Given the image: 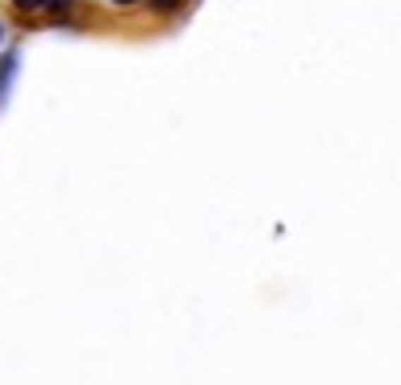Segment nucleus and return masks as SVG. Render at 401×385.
I'll return each instance as SVG.
<instances>
[{"label":"nucleus","mask_w":401,"mask_h":385,"mask_svg":"<svg viewBox=\"0 0 401 385\" xmlns=\"http://www.w3.org/2000/svg\"><path fill=\"white\" fill-rule=\"evenodd\" d=\"M116 4H133V0H116Z\"/></svg>","instance_id":"obj_3"},{"label":"nucleus","mask_w":401,"mask_h":385,"mask_svg":"<svg viewBox=\"0 0 401 385\" xmlns=\"http://www.w3.org/2000/svg\"><path fill=\"white\" fill-rule=\"evenodd\" d=\"M152 4H157V8H176L181 0H152Z\"/></svg>","instance_id":"obj_1"},{"label":"nucleus","mask_w":401,"mask_h":385,"mask_svg":"<svg viewBox=\"0 0 401 385\" xmlns=\"http://www.w3.org/2000/svg\"><path fill=\"white\" fill-rule=\"evenodd\" d=\"M40 0H16V8H37Z\"/></svg>","instance_id":"obj_2"}]
</instances>
